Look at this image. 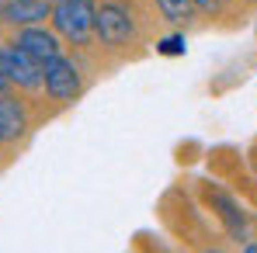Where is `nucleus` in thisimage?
<instances>
[{"instance_id": "6e6552de", "label": "nucleus", "mask_w": 257, "mask_h": 253, "mask_svg": "<svg viewBox=\"0 0 257 253\" xmlns=\"http://www.w3.org/2000/svg\"><path fill=\"white\" fill-rule=\"evenodd\" d=\"M160 21H167L171 28H184L191 18H195V4L191 0H153Z\"/></svg>"}, {"instance_id": "0eeeda50", "label": "nucleus", "mask_w": 257, "mask_h": 253, "mask_svg": "<svg viewBox=\"0 0 257 253\" xmlns=\"http://www.w3.org/2000/svg\"><path fill=\"white\" fill-rule=\"evenodd\" d=\"M28 132V111L18 97L0 90V146H14Z\"/></svg>"}, {"instance_id": "9d476101", "label": "nucleus", "mask_w": 257, "mask_h": 253, "mask_svg": "<svg viewBox=\"0 0 257 253\" xmlns=\"http://www.w3.org/2000/svg\"><path fill=\"white\" fill-rule=\"evenodd\" d=\"M198 14H219L222 11V0H191Z\"/></svg>"}, {"instance_id": "f03ea898", "label": "nucleus", "mask_w": 257, "mask_h": 253, "mask_svg": "<svg viewBox=\"0 0 257 253\" xmlns=\"http://www.w3.org/2000/svg\"><path fill=\"white\" fill-rule=\"evenodd\" d=\"M94 14H97V0H52L49 25L66 45L87 49L94 42Z\"/></svg>"}, {"instance_id": "1a4fd4ad", "label": "nucleus", "mask_w": 257, "mask_h": 253, "mask_svg": "<svg viewBox=\"0 0 257 253\" xmlns=\"http://www.w3.org/2000/svg\"><path fill=\"white\" fill-rule=\"evenodd\" d=\"M157 52H160V56H171V59L184 56V52H188V39H184V32L177 28L174 35H164V39H157Z\"/></svg>"}, {"instance_id": "f8f14e48", "label": "nucleus", "mask_w": 257, "mask_h": 253, "mask_svg": "<svg viewBox=\"0 0 257 253\" xmlns=\"http://www.w3.org/2000/svg\"><path fill=\"white\" fill-rule=\"evenodd\" d=\"M243 253H257V243H243Z\"/></svg>"}, {"instance_id": "423d86ee", "label": "nucleus", "mask_w": 257, "mask_h": 253, "mask_svg": "<svg viewBox=\"0 0 257 253\" xmlns=\"http://www.w3.org/2000/svg\"><path fill=\"white\" fill-rule=\"evenodd\" d=\"M52 14V0H0V25L7 28H28V25H45Z\"/></svg>"}, {"instance_id": "39448f33", "label": "nucleus", "mask_w": 257, "mask_h": 253, "mask_svg": "<svg viewBox=\"0 0 257 253\" xmlns=\"http://www.w3.org/2000/svg\"><path fill=\"white\" fill-rule=\"evenodd\" d=\"M11 42L18 45V49H25V52H28L32 59H39V63H49L52 56H59V52H63V39H59L52 28H45V25L18 28Z\"/></svg>"}, {"instance_id": "20e7f679", "label": "nucleus", "mask_w": 257, "mask_h": 253, "mask_svg": "<svg viewBox=\"0 0 257 253\" xmlns=\"http://www.w3.org/2000/svg\"><path fill=\"white\" fill-rule=\"evenodd\" d=\"M4 56H7L11 87L28 90V94H39V90H42V63H39V59H32L25 49H18L14 42L4 45Z\"/></svg>"}, {"instance_id": "7ed1b4c3", "label": "nucleus", "mask_w": 257, "mask_h": 253, "mask_svg": "<svg viewBox=\"0 0 257 253\" xmlns=\"http://www.w3.org/2000/svg\"><path fill=\"white\" fill-rule=\"evenodd\" d=\"M42 90H45V97L56 101V104H73L84 94V73H80L77 59L59 52L49 63H42Z\"/></svg>"}, {"instance_id": "f257e3e1", "label": "nucleus", "mask_w": 257, "mask_h": 253, "mask_svg": "<svg viewBox=\"0 0 257 253\" xmlns=\"http://www.w3.org/2000/svg\"><path fill=\"white\" fill-rule=\"evenodd\" d=\"M94 39L104 52H122L139 39V14L128 0H101L94 14Z\"/></svg>"}, {"instance_id": "9b49d317", "label": "nucleus", "mask_w": 257, "mask_h": 253, "mask_svg": "<svg viewBox=\"0 0 257 253\" xmlns=\"http://www.w3.org/2000/svg\"><path fill=\"white\" fill-rule=\"evenodd\" d=\"M0 90H11V73H7V56H4V45H0Z\"/></svg>"}, {"instance_id": "ddd939ff", "label": "nucleus", "mask_w": 257, "mask_h": 253, "mask_svg": "<svg viewBox=\"0 0 257 253\" xmlns=\"http://www.w3.org/2000/svg\"><path fill=\"white\" fill-rule=\"evenodd\" d=\"M240 4H257V0H240Z\"/></svg>"}]
</instances>
